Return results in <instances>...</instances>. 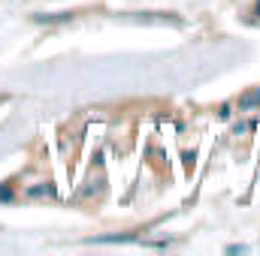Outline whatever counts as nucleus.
<instances>
[{
    "label": "nucleus",
    "instance_id": "nucleus-3",
    "mask_svg": "<svg viewBox=\"0 0 260 256\" xmlns=\"http://www.w3.org/2000/svg\"><path fill=\"white\" fill-rule=\"evenodd\" d=\"M67 18H73L70 12H61V15H37V21H67Z\"/></svg>",
    "mask_w": 260,
    "mask_h": 256
},
{
    "label": "nucleus",
    "instance_id": "nucleus-4",
    "mask_svg": "<svg viewBox=\"0 0 260 256\" xmlns=\"http://www.w3.org/2000/svg\"><path fill=\"white\" fill-rule=\"evenodd\" d=\"M257 15H260V3H257Z\"/></svg>",
    "mask_w": 260,
    "mask_h": 256
},
{
    "label": "nucleus",
    "instance_id": "nucleus-1",
    "mask_svg": "<svg viewBox=\"0 0 260 256\" xmlns=\"http://www.w3.org/2000/svg\"><path fill=\"white\" fill-rule=\"evenodd\" d=\"M260 106V88L257 91H248L245 97H239V112H251Z\"/></svg>",
    "mask_w": 260,
    "mask_h": 256
},
{
    "label": "nucleus",
    "instance_id": "nucleus-2",
    "mask_svg": "<svg viewBox=\"0 0 260 256\" xmlns=\"http://www.w3.org/2000/svg\"><path fill=\"white\" fill-rule=\"evenodd\" d=\"M27 196H55V187L46 181V184H40V187H30V190H27Z\"/></svg>",
    "mask_w": 260,
    "mask_h": 256
}]
</instances>
